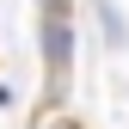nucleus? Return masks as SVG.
I'll list each match as a JSON object with an SVG mask.
<instances>
[{
	"mask_svg": "<svg viewBox=\"0 0 129 129\" xmlns=\"http://www.w3.org/2000/svg\"><path fill=\"white\" fill-rule=\"evenodd\" d=\"M49 129H80V123H74V117H55V123H49Z\"/></svg>",
	"mask_w": 129,
	"mask_h": 129,
	"instance_id": "obj_2",
	"label": "nucleus"
},
{
	"mask_svg": "<svg viewBox=\"0 0 129 129\" xmlns=\"http://www.w3.org/2000/svg\"><path fill=\"white\" fill-rule=\"evenodd\" d=\"M37 43H43V68H49V105H61L68 74H74V0H43Z\"/></svg>",
	"mask_w": 129,
	"mask_h": 129,
	"instance_id": "obj_1",
	"label": "nucleus"
}]
</instances>
